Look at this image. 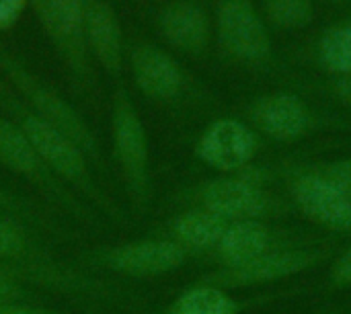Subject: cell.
Returning <instances> with one entry per match:
<instances>
[{
  "instance_id": "6da1fadb",
  "label": "cell",
  "mask_w": 351,
  "mask_h": 314,
  "mask_svg": "<svg viewBox=\"0 0 351 314\" xmlns=\"http://www.w3.org/2000/svg\"><path fill=\"white\" fill-rule=\"evenodd\" d=\"M255 148V136L247 125L234 119H220L202 136L197 154L218 171H239L253 158Z\"/></svg>"
},
{
  "instance_id": "7a4b0ae2",
  "label": "cell",
  "mask_w": 351,
  "mask_h": 314,
  "mask_svg": "<svg viewBox=\"0 0 351 314\" xmlns=\"http://www.w3.org/2000/svg\"><path fill=\"white\" fill-rule=\"evenodd\" d=\"M294 200L313 222L339 232L351 230V200L327 177H302L294 185Z\"/></svg>"
},
{
  "instance_id": "3957f363",
  "label": "cell",
  "mask_w": 351,
  "mask_h": 314,
  "mask_svg": "<svg viewBox=\"0 0 351 314\" xmlns=\"http://www.w3.org/2000/svg\"><path fill=\"white\" fill-rule=\"evenodd\" d=\"M113 136L119 156L121 171L134 195H144L146 189V169H148V148L144 128L134 111V107L119 99L113 113Z\"/></svg>"
},
{
  "instance_id": "277c9868",
  "label": "cell",
  "mask_w": 351,
  "mask_h": 314,
  "mask_svg": "<svg viewBox=\"0 0 351 314\" xmlns=\"http://www.w3.org/2000/svg\"><path fill=\"white\" fill-rule=\"evenodd\" d=\"M224 47L245 60H259L269 51V37L247 0H226L218 14Z\"/></svg>"
},
{
  "instance_id": "5b68a950",
  "label": "cell",
  "mask_w": 351,
  "mask_h": 314,
  "mask_svg": "<svg viewBox=\"0 0 351 314\" xmlns=\"http://www.w3.org/2000/svg\"><path fill=\"white\" fill-rule=\"evenodd\" d=\"M23 132L31 142L37 158H43L56 173L70 181H82L86 177V165L80 148L62 132L45 123L41 117L25 119Z\"/></svg>"
},
{
  "instance_id": "8992f818",
  "label": "cell",
  "mask_w": 351,
  "mask_h": 314,
  "mask_svg": "<svg viewBox=\"0 0 351 314\" xmlns=\"http://www.w3.org/2000/svg\"><path fill=\"white\" fill-rule=\"evenodd\" d=\"M183 261V249L171 241H144L136 245H125L109 255V263L113 269L136 278L169 274L177 269Z\"/></svg>"
},
{
  "instance_id": "52a82bcc",
  "label": "cell",
  "mask_w": 351,
  "mask_h": 314,
  "mask_svg": "<svg viewBox=\"0 0 351 314\" xmlns=\"http://www.w3.org/2000/svg\"><path fill=\"white\" fill-rule=\"evenodd\" d=\"M206 210L224 220H255L265 210L263 191L247 179H218L204 189Z\"/></svg>"
},
{
  "instance_id": "ba28073f",
  "label": "cell",
  "mask_w": 351,
  "mask_h": 314,
  "mask_svg": "<svg viewBox=\"0 0 351 314\" xmlns=\"http://www.w3.org/2000/svg\"><path fill=\"white\" fill-rule=\"evenodd\" d=\"M315 263V255L288 251V253H267L243 267L228 269L218 282L224 286H253L274 280L294 276Z\"/></svg>"
},
{
  "instance_id": "9c48e42d",
  "label": "cell",
  "mask_w": 351,
  "mask_h": 314,
  "mask_svg": "<svg viewBox=\"0 0 351 314\" xmlns=\"http://www.w3.org/2000/svg\"><path fill=\"white\" fill-rule=\"evenodd\" d=\"M255 123L278 140H292L308 128L306 107L292 95H271L261 99L253 109Z\"/></svg>"
},
{
  "instance_id": "30bf717a",
  "label": "cell",
  "mask_w": 351,
  "mask_h": 314,
  "mask_svg": "<svg viewBox=\"0 0 351 314\" xmlns=\"http://www.w3.org/2000/svg\"><path fill=\"white\" fill-rule=\"evenodd\" d=\"M134 76L138 86L154 99H171L181 86V72L177 64L160 49L144 45L134 53Z\"/></svg>"
},
{
  "instance_id": "8fae6325",
  "label": "cell",
  "mask_w": 351,
  "mask_h": 314,
  "mask_svg": "<svg viewBox=\"0 0 351 314\" xmlns=\"http://www.w3.org/2000/svg\"><path fill=\"white\" fill-rule=\"evenodd\" d=\"M218 249H220V255L226 261L228 269L243 267V265L267 255L269 234L259 222L241 220L226 228Z\"/></svg>"
},
{
  "instance_id": "7c38bea8",
  "label": "cell",
  "mask_w": 351,
  "mask_h": 314,
  "mask_svg": "<svg viewBox=\"0 0 351 314\" xmlns=\"http://www.w3.org/2000/svg\"><path fill=\"white\" fill-rule=\"evenodd\" d=\"M162 35L177 47L187 51H197L208 39V21L199 8L193 4H173L160 16Z\"/></svg>"
},
{
  "instance_id": "4fadbf2b",
  "label": "cell",
  "mask_w": 351,
  "mask_h": 314,
  "mask_svg": "<svg viewBox=\"0 0 351 314\" xmlns=\"http://www.w3.org/2000/svg\"><path fill=\"white\" fill-rule=\"evenodd\" d=\"M86 33L99 62L107 70H117L121 62V35L117 19L107 4H90L86 10Z\"/></svg>"
},
{
  "instance_id": "5bb4252c",
  "label": "cell",
  "mask_w": 351,
  "mask_h": 314,
  "mask_svg": "<svg viewBox=\"0 0 351 314\" xmlns=\"http://www.w3.org/2000/svg\"><path fill=\"white\" fill-rule=\"evenodd\" d=\"M31 99L35 103V107L41 113V119L45 123H49L51 128H56L58 132H62L66 138H70L78 148H93V140L88 136V130L84 128V123L78 119V115L53 93L43 90V88H33Z\"/></svg>"
},
{
  "instance_id": "9a60e30c",
  "label": "cell",
  "mask_w": 351,
  "mask_h": 314,
  "mask_svg": "<svg viewBox=\"0 0 351 314\" xmlns=\"http://www.w3.org/2000/svg\"><path fill=\"white\" fill-rule=\"evenodd\" d=\"M226 228H228L226 220L206 208L187 212L175 222V232L179 241H183L193 249L218 247Z\"/></svg>"
},
{
  "instance_id": "2e32d148",
  "label": "cell",
  "mask_w": 351,
  "mask_h": 314,
  "mask_svg": "<svg viewBox=\"0 0 351 314\" xmlns=\"http://www.w3.org/2000/svg\"><path fill=\"white\" fill-rule=\"evenodd\" d=\"M0 162L23 175H33L39 162L25 132H19L4 119H0Z\"/></svg>"
},
{
  "instance_id": "e0dca14e",
  "label": "cell",
  "mask_w": 351,
  "mask_h": 314,
  "mask_svg": "<svg viewBox=\"0 0 351 314\" xmlns=\"http://www.w3.org/2000/svg\"><path fill=\"white\" fill-rule=\"evenodd\" d=\"M171 314H237V306L220 288L202 286L179 296Z\"/></svg>"
},
{
  "instance_id": "ac0fdd59",
  "label": "cell",
  "mask_w": 351,
  "mask_h": 314,
  "mask_svg": "<svg viewBox=\"0 0 351 314\" xmlns=\"http://www.w3.org/2000/svg\"><path fill=\"white\" fill-rule=\"evenodd\" d=\"M323 62L333 70L351 76V27H337L321 41Z\"/></svg>"
},
{
  "instance_id": "d6986e66",
  "label": "cell",
  "mask_w": 351,
  "mask_h": 314,
  "mask_svg": "<svg viewBox=\"0 0 351 314\" xmlns=\"http://www.w3.org/2000/svg\"><path fill=\"white\" fill-rule=\"evenodd\" d=\"M269 16L288 29H298L306 25L313 16L311 0H265Z\"/></svg>"
},
{
  "instance_id": "ffe728a7",
  "label": "cell",
  "mask_w": 351,
  "mask_h": 314,
  "mask_svg": "<svg viewBox=\"0 0 351 314\" xmlns=\"http://www.w3.org/2000/svg\"><path fill=\"white\" fill-rule=\"evenodd\" d=\"M45 2L56 31L62 37H66V41L76 37L82 21V0H45Z\"/></svg>"
},
{
  "instance_id": "44dd1931",
  "label": "cell",
  "mask_w": 351,
  "mask_h": 314,
  "mask_svg": "<svg viewBox=\"0 0 351 314\" xmlns=\"http://www.w3.org/2000/svg\"><path fill=\"white\" fill-rule=\"evenodd\" d=\"M23 232L8 220H0V257H16L23 253Z\"/></svg>"
},
{
  "instance_id": "7402d4cb",
  "label": "cell",
  "mask_w": 351,
  "mask_h": 314,
  "mask_svg": "<svg viewBox=\"0 0 351 314\" xmlns=\"http://www.w3.org/2000/svg\"><path fill=\"white\" fill-rule=\"evenodd\" d=\"M329 181H333L348 197L351 200V160L337 162L335 167L329 169V175H325Z\"/></svg>"
},
{
  "instance_id": "603a6c76",
  "label": "cell",
  "mask_w": 351,
  "mask_h": 314,
  "mask_svg": "<svg viewBox=\"0 0 351 314\" xmlns=\"http://www.w3.org/2000/svg\"><path fill=\"white\" fill-rule=\"evenodd\" d=\"M331 278L337 286H351V249H348L333 265Z\"/></svg>"
},
{
  "instance_id": "cb8c5ba5",
  "label": "cell",
  "mask_w": 351,
  "mask_h": 314,
  "mask_svg": "<svg viewBox=\"0 0 351 314\" xmlns=\"http://www.w3.org/2000/svg\"><path fill=\"white\" fill-rule=\"evenodd\" d=\"M25 0H0V29L8 27L23 10Z\"/></svg>"
},
{
  "instance_id": "d4e9b609",
  "label": "cell",
  "mask_w": 351,
  "mask_h": 314,
  "mask_svg": "<svg viewBox=\"0 0 351 314\" xmlns=\"http://www.w3.org/2000/svg\"><path fill=\"white\" fill-rule=\"evenodd\" d=\"M12 294H14V286H12V282L0 274V304H4Z\"/></svg>"
},
{
  "instance_id": "484cf974",
  "label": "cell",
  "mask_w": 351,
  "mask_h": 314,
  "mask_svg": "<svg viewBox=\"0 0 351 314\" xmlns=\"http://www.w3.org/2000/svg\"><path fill=\"white\" fill-rule=\"evenodd\" d=\"M0 314H45L37 309H29V306H8V304H0Z\"/></svg>"
},
{
  "instance_id": "4316f807",
  "label": "cell",
  "mask_w": 351,
  "mask_h": 314,
  "mask_svg": "<svg viewBox=\"0 0 351 314\" xmlns=\"http://www.w3.org/2000/svg\"><path fill=\"white\" fill-rule=\"evenodd\" d=\"M337 93H339V97H341L343 101H348V103L351 105V76L343 78V80H339V84H337Z\"/></svg>"
}]
</instances>
